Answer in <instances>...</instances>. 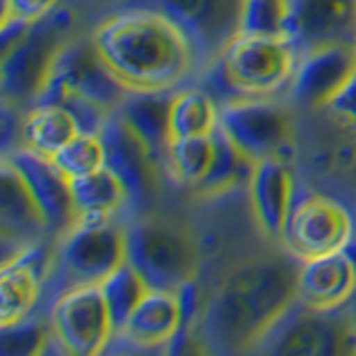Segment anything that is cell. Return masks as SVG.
Segmentation results:
<instances>
[{"instance_id":"obj_32","label":"cell","mask_w":356,"mask_h":356,"mask_svg":"<svg viewBox=\"0 0 356 356\" xmlns=\"http://www.w3.org/2000/svg\"><path fill=\"white\" fill-rule=\"evenodd\" d=\"M60 7V0H3V20L20 18L36 22Z\"/></svg>"},{"instance_id":"obj_22","label":"cell","mask_w":356,"mask_h":356,"mask_svg":"<svg viewBox=\"0 0 356 356\" xmlns=\"http://www.w3.org/2000/svg\"><path fill=\"white\" fill-rule=\"evenodd\" d=\"M70 183H72V196L76 205V222L100 225V222H111L120 211H127L125 185L107 167H100V170L92 174L72 178Z\"/></svg>"},{"instance_id":"obj_23","label":"cell","mask_w":356,"mask_h":356,"mask_svg":"<svg viewBox=\"0 0 356 356\" xmlns=\"http://www.w3.org/2000/svg\"><path fill=\"white\" fill-rule=\"evenodd\" d=\"M76 134H81L76 120L63 105H31L27 116L22 118L20 143L38 154L54 156Z\"/></svg>"},{"instance_id":"obj_3","label":"cell","mask_w":356,"mask_h":356,"mask_svg":"<svg viewBox=\"0 0 356 356\" xmlns=\"http://www.w3.org/2000/svg\"><path fill=\"white\" fill-rule=\"evenodd\" d=\"M125 259L152 289H172L194 281L198 248L178 220L138 214L125 225Z\"/></svg>"},{"instance_id":"obj_34","label":"cell","mask_w":356,"mask_h":356,"mask_svg":"<svg viewBox=\"0 0 356 356\" xmlns=\"http://www.w3.org/2000/svg\"><path fill=\"white\" fill-rule=\"evenodd\" d=\"M352 56H354V65H356V38H354V42H352Z\"/></svg>"},{"instance_id":"obj_17","label":"cell","mask_w":356,"mask_h":356,"mask_svg":"<svg viewBox=\"0 0 356 356\" xmlns=\"http://www.w3.org/2000/svg\"><path fill=\"white\" fill-rule=\"evenodd\" d=\"M356 294V263L339 250L305 259L298 265L296 298L316 309H339L352 303Z\"/></svg>"},{"instance_id":"obj_24","label":"cell","mask_w":356,"mask_h":356,"mask_svg":"<svg viewBox=\"0 0 356 356\" xmlns=\"http://www.w3.org/2000/svg\"><path fill=\"white\" fill-rule=\"evenodd\" d=\"M211 143H214V152H211L209 167L203 176V181L194 187V192L203 196H216L222 192H229V189H234L241 183L248 185L254 161H250L248 156L225 136V131L220 127L211 131Z\"/></svg>"},{"instance_id":"obj_27","label":"cell","mask_w":356,"mask_h":356,"mask_svg":"<svg viewBox=\"0 0 356 356\" xmlns=\"http://www.w3.org/2000/svg\"><path fill=\"white\" fill-rule=\"evenodd\" d=\"M49 309L40 307L11 323H0V356H33L47 352L51 341Z\"/></svg>"},{"instance_id":"obj_29","label":"cell","mask_w":356,"mask_h":356,"mask_svg":"<svg viewBox=\"0 0 356 356\" xmlns=\"http://www.w3.org/2000/svg\"><path fill=\"white\" fill-rule=\"evenodd\" d=\"M51 159L60 167V172L72 181V178L92 174L100 167H105V147L96 134H76Z\"/></svg>"},{"instance_id":"obj_12","label":"cell","mask_w":356,"mask_h":356,"mask_svg":"<svg viewBox=\"0 0 356 356\" xmlns=\"http://www.w3.org/2000/svg\"><path fill=\"white\" fill-rule=\"evenodd\" d=\"M49 321L67 354H100L114 341V325L98 285H81L58 294L49 305Z\"/></svg>"},{"instance_id":"obj_30","label":"cell","mask_w":356,"mask_h":356,"mask_svg":"<svg viewBox=\"0 0 356 356\" xmlns=\"http://www.w3.org/2000/svg\"><path fill=\"white\" fill-rule=\"evenodd\" d=\"M287 0H243L238 33L285 36Z\"/></svg>"},{"instance_id":"obj_16","label":"cell","mask_w":356,"mask_h":356,"mask_svg":"<svg viewBox=\"0 0 356 356\" xmlns=\"http://www.w3.org/2000/svg\"><path fill=\"white\" fill-rule=\"evenodd\" d=\"M285 36L298 54L332 42L352 44L356 0H287Z\"/></svg>"},{"instance_id":"obj_5","label":"cell","mask_w":356,"mask_h":356,"mask_svg":"<svg viewBox=\"0 0 356 356\" xmlns=\"http://www.w3.org/2000/svg\"><path fill=\"white\" fill-rule=\"evenodd\" d=\"M254 350L309 356L356 354V321L352 303L339 309H316L294 298Z\"/></svg>"},{"instance_id":"obj_7","label":"cell","mask_w":356,"mask_h":356,"mask_svg":"<svg viewBox=\"0 0 356 356\" xmlns=\"http://www.w3.org/2000/svg\"><path fill=\"white\" fill-rule=\"evenodd\" d=\"M63 92H76L116 111L129 89L109 70L92 36H74L54 60L47 81L31 105H58Z\"/></svg>"},{"instance_id":"obj_25","label":"cell","mask_w":356,"mask_h":356,"mask_svg":"<svg viewBox=\"0 0 356 356\" xmlns=\"http://www.w3.org/2000/svg\"><path fill=\"white\" fill-rule=\"evenodd\" d=\"M220 105L200 85H183L174 92L170 125L172 136H200L218 127Z\"/></svg>"},{"instance_id":"obj_14","label":"cell","mask_w":356,"mask_h":356,"mask_svg":"<svg viewBox=\"0 0 356 356\" xmlns=\"http://www.w3.org/2000/svg\"><path fill=\"white\" fill-rule=\"evenodd\" d=\"M5 159L14 165V170L25 181L33 203L49 227L51 236H63L76 222V205L72 196V183L51 156L38 154L25 145L5 154Z\"/></svg>"},{"instance_id":"obj_26","label":"cell","mask_w":356,"mask_h":356,"mask_svg":"<svg viewBox=\"0 0 356 356\" xmlns=\"http://www.w3.org/2000/svg\"><path fill=\"white\" fill-rule=\"evenodd\" d=\"M98 287L107 305L111 325H114V337H116V334L125 330L131 312L136 309L138 300L145 296V292H147L149 287L127 261L118 265Z\"/></svg>"},{"instance_id":"obj_8","label":"cell","mask_w":356,"mask_h":356,"mask_svg":"<svg viewBox=\"0 0 356 356\" xmlns=\"http://www.w3.org/2000/svg\"><path fill=\"white\" fill-rule=\"evenodd\" d=\"M241 98L276 96L289 87L298 51L287 36L238 33L218 56Z\"/></svg>"},{"instance_id":"obj_20","label":"cell","mask_w":356,"mask_h":356,"mask_svg":"<svg viewBox=\"0 0 356 356\" xmlns=\"http://www.w3.org/2000/svg\"><path fill=\"white\" fill-rule=\"evenodd\" d=\"M0 229H3V248L7 250L11 245L14 254L49 234L47 222L38 205L33 203L25 181L7 159H3V170H0Z\"/></svg>"},{"instance_id":"obj_13","label":"cell","mask_w":356,"mask_h":356,"mask_svg":"<svg viewBox=\"0 0 356 356\" xmlns=\"http://www.w3.org/2000/svg\"><path fill=\"white\" fill-rule=\"evenodd\" d=\"M105 147V167L114 172L127 192V211L143 214L156 196L161 178V165L154 161L145 145L116 111L100 131Z\"/></svg>"},{"instance_id":"obj_31","label":"cell","mask_w":356,"mask_h":356,"mask_svg":"<svg viewBox=\"0 0 356 356\" xmlns=\"http://www.w3.org/2000/svg\"><path fill=\"white\" fill-rule=\"evenodd\" d=\"M58 105H63L74 116L78 131L96 134V136H100V131L105 129L107 120L114 114V111L107 109L105 105H100L96 100L87 98L83 94H76V92H63Z\"/></svg>"},{"instance_id":"obj_2","label":"cell","mask_w":356,"mask_h":356,"mask_svg":"<svg viewBox=\"0 0 356 356\" xmlns=\"http://www.w3.org/2000/svg\"><path fill=\"white\" fill-rule=\"evenodd\" d=\"M92 40L127 89H178L198 74L185 33L152 7L134 5L105 16L92 31Z\"/></svg>"},{"instance_id":"obj_1","label":"cell","mask_w":356,"mask_h":356,"mask_svg":"<svg viewBox=\"0 0 356 356\" xmlns=\"http://www.w3.org/2000/svg\"><path fill=\"white\" fill-rule=\"evenodd\" d=\"M300 261L278 252L234 265L200 312V341L211 350H254L296 298Z\"/></svg>"},{"instance_id":"obj_35","label":"cell","mask_w":356,"mask_h":356,"mask_svg":"<svg viewBox=\"0 0 356 356\" xmlns=\"http://www.w3.org/2000/svg\"><path fill=\"white\" fill-rule=\"evenodd\" d=\"M352 309H354V321H356V303H352Z\"/></svg>"},{"instance_id":"obj_18","label":"cell","mask_w":356,"mask_h":356,"mask_svg":"<svg viewBox=\"0 0 356 356\" xmlns=\"http://www.w3.org/2000/svg\"><path fill=\"white\" fill-rule=\"evenodd\" d=\"M248 192L252 214L259 222V227L265 236L281 243L296 192L294 178L285 159L270 156V159L256 161L248 181Z\"/></svg>"},{"instance_id":"obj_10","label":"cell","mask_w":356,"mask_h":356,"mask_svg":"<svg viewBox=\"0 0 356 356\" xmlns=\"http://www.w3.org/2000/svg\"><path fill=\"white\" fill-rule=\"evenodd\" d=\"M354 236V218L339 200L321 194L298 196L283 229L281 245L298 261L345 250Z\"/></svg>"},{"instance_id":"obj_19","label":"cell","mask_w":356,"mask_h":356,"mask_svg":"<svg viewBox=\"0 0 356 356\" xmlns=\"http://www.w3.org/2000/svg\"><path fill=\"white\" fill-rule=\"evenodd\" d=\"M183 330V307L178 292L172 289H147L131 312L125 330L116 334L136 350H165Z\"/></svg>"},{"instance_id":"obj_11","label":"cell","mask_w":356,"mask_h":356,"mask_svg":"<svg viewBox=\"0 0 356 356\" xmlns=\"http://www.w3.org/2000/svg\"><path fill=\"white\" fill-rule=\"evenodd\" d=\"M143 5L161 11L185 33L198 74L238 36L243 0H145Z\"/></svg>"},{"instance_id":"obj_4","label":"cell","mask_w":356,"mask_h":356,"mask_svg":"<svg viewBox=\"0 0 356 356\" xmlns=\"http://www.w3.org/2000/svg\"><path fill=\"white\" fill-rule=\"evenodd\" d=\"M125 261V227L114 220L100 225L76 222L56 238L54 270L44 285L42 300L47 298V305H51L56 296L72 287L100 285Z\"/></svg>"},{"instance_id":"obj_6","label":"cell","mask_w":356,"mask_h":356,"mask_svg":"<svg viewBox=\"0 0 356 356\" xmlns=\"http://www.w3.org/2000/svg\"><path fill=\"white\" fill-rule=\"evenodd\" d=\"M74 14L72 9L58 7L49 16L36 20L29 31L3 54L0 65V87H3V100L14 107L29 105L38 96L40 87L47 81L58 51L72 40Z\"/></svg>"},{"instance_id":"obj_9","label":"cell","mask_w":356,"mask_h":356,"mask_svg":"<svg viewBox=\"0 0 356 356\" xmlns=\"http://www.w3.org/2000/svg\"><path fill=\"white\" fill-rule=\"evenodd\" d=\"M218 127L256 163L270 156L285 159L283 152L292 145L294 120L289 109L274 96H248L220 105Z\"/></svg>"},{"instance_id":"obj_15","label":"cell","mask_w":356,"mask_h":356,"mask_svg":"<svg viewBox=\"0 0 356 356\" xmlns=\"http://www.w3.org/2000/svg\"><path fill=\"white\" fill-rule=\"evenodd\" d=\"M354 70L352 44L332 42L300 51L287 87L289 98L300 107H327Z\"/></svg>"},{"instance_id":"obj_21","label":"cell","mask_w":356,"mask_h":356,"mask_svg":"<svg viewBox=\"0 0 356 356\" xmlns=\"http://www.w3.org/2000/svg\"><path fill=\"white\" fill-rule=\"evenodd\" d=\"M174 92L176 89H161V92L129 89L116 109V114L127 122L129 129L147 145L149 154L161 167L167 165V149L174 138L170 125Z\"/></svg>"},{"instance_id":"obj_33","label":"cell","mask_w":356,"mask_h":356,"mask_svg":"<svg viewBox=\"0 0 356 356\" xmlns=\"http://www.w3.org/2000/svg\"><path fill=\"white\" fill-rule=\"evenodd\" d=\"M327 109L356 129V70L348 78V83L339 89V94L327 103Z\"/></svg>"},{"instance_id":"obj_28","label":"cell","mask_w":356,"mask_h":356,"mask_svg":"<svg viewBox=\"0 0 356 356\" xmlns=\"http://www.w3.org/2000/svg\"><path fill=\"white\" fill-rule=\"evenodd\" d=\"M214 143L211 134H200V136H176L167 149V167L172 170L174 178L183 185L196 187L209 167Z\"/></svg>"}]
</instances>
